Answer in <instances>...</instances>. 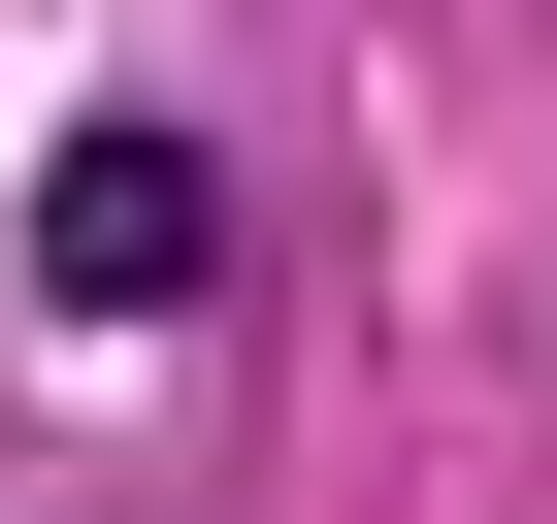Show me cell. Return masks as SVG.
Listing matches in <instances>:
<instances>
[{
	"label": "cell",
	"instance_id": "cell-1",
	"mask_svg": "<svg viewBox=\"0 0 557 524\" xmlns=\"http://www.w3.org/2000/svg\"><path fill=\"white\" fill-rule=\"evenodd\" d=\"M197 262H230V164H197L164 99H99V132L34 164V296H66V328H164Z\"/></svg>",
	"mask_w": 557,
	"mask_h": 524
}]
</instances>
